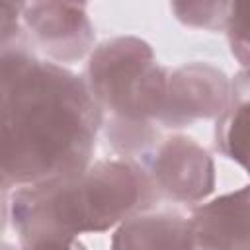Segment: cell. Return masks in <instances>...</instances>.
<instances>
[{"instance_id":"6da1fadb","label":"cell","mask_w":250,"mask_h":250,"mask_svg":"<svg viewBox=\"0 0 250 250\" xmlns=\"http://www.w3.org/2000/svg\"><path fill=\"white\" fill-rule=\"evenodd\" d=\"M100 119L76 74L23 47L0 51V191L84 170Z\"/></svg>"},{"instance_id":"7a4b0ae2","label":"cell","mask_w":250,"mask_h":250,"mask_svg":"<svg viewBox=\"0 0 250 250\" xmlns=\"http://www.w3.org/2000/svg\"><path fill=\"white\" fill-rule=\"evenodd\" d=\"M154 197L143 166L102 160L66 178L20 188L12 197V221L21 240L102 232L146 209Z\"/></svg>"},{"instance_id":"3957f363","label":"cell","mask_w":250,"mask_h":250,"mask_svg":"<svg viewBox=\"0 0 250 250\" xmlns=\"http://www.w3.org/2000/svg\"><path fill=\"white\" fill-rule=\"evenodd\" d=\"M168 70L156 64L152 49L139 37H113L92 51L88 90L98 107L117 121L150 125L160 119Z\"/></svg>"},{"instance_id":"277c9868","label":"cell","mask_w":250,"mask_h":250,"mask_svg":"<svg viewBox=\"0 0 250 250\" xmlns=\"http://www.w3.org/2000/svg\"><path fill=\"white\" fill-rule=\"evenodd\" d=\"M154 191L174 201H201L215 188L209 152L186 135H172L152 148L143 166Z\"/></svg>"},{"instance_id":"5b68a950","label":"cell","mask_w":250,"mask_h":250,"mask_svg":"<svg viewBox=\"0 0 250 250\" xmlns=\"http://www.w3.org/2000/svg\"><path fill=\"white\" fill-rule=\"evenodd\" d=\"M232 90L223 70L191 62L168 72L160 123L182 127L193 119L221 115L230 104Z\"/></svg>"},{"instance_id":"8992f818","label":"cell","mask_w":250,"mask_h":250,"mask_svg":"<svg viewBox=\"0 0 250 250\" xmlns=\"http://www.w3.org/2000/svg\"><path fill=\"white\" fill-rule=\"evenodd\" d=\"M21 20L29 37L55 61H74L94 43V29L84 4L31 2L21 4Z\"/></svg>"},{"instance_id":"52a82bcc","label":"cell","mask_w":250,"mask_h":250,"mask_svg":"<svg viewBox=\"0 0 250 250\" xmlns=\"http://www.w3.org/2000/svg\"><path fill=\"white\" fill-rule=\"evenodd\" d=\"M188 223L193 250H248V188L199 205Z\"/></svg>"},{"instance_id":"ba28073f","label":"cell","mask_w":250,"mask_h":250,"mask_svg":"<svg viewBox=\"0 0 250 250\" xmlns=\"http://www.w3.org/2000/svg\"><path fill=\"white\" fill-rule=\"evenodd\" d=\"M111 250H193L189 223L176 213H137L119 225Z\"/></svg>"},{"instance_id":"9c48e42d","label":"cell","mask_w":250,"mask_h":250,"mask_svg":"<svg viewBox=\"0 0 250 250\" xmlns=\"http://www.w3.org/2000/svg\"><path fill=\"white\" fill-rule=\"evenodd\" d=\"M248 100L230 98L227 109L219 115L217 121V146L223 150L225 156L236 160L240 166H246L248 156Z\"/></svg>"},{"instance_id":"30bf717a","label":"cell","mask_w":250,"mask_h":250,"mask_svg":"<svg viewBox=\"0 0 250 250\" xmlns=\"http://www.w3.org/2000/svg\"><path fill=\"white\" fill-rule=\"evenodd\" d=\"M229 8H230V4H225V2L172 4V10L176 12L180 21H184L188 25H195V27H207V29L225 25Z\"/></svg>"},{"instance_id":"8fae6325","label":"cell","mask_w":250,"mask_h":250,"mask_svg":"<svg viewBox=\"0 0 250 250\" xmlns=\"http://www.w3.org/2000/svg\"><path fill=\"white\" fill-rule=\"evenodd\" d=\"M248 8L246 4H230L229 16L225 21L232 55L240 61L242 68L248 66Z\"/></svg>"},{"instance_id":"7c38bea8","label":"cell","mask_w":250,"mask_h":250,"mask_svg":"<svg viewBox=\"0 0 250 250\" xmlns=\"http://www.w3.org/2000/svg\"><path fill=\"white\" fill-rule=\"evenodd\" d=\"M21 4L0 2V51L8 49L20 37Z\"/></svg>"},{"instance_id":"4fadbf2b","label":"cell","mask_w":250,"mask_h":250,"mask_svg":"<svg viewBox=\"0 0 250 250\" xmlns=\"http://www.w3.org/2000/svg\"><path fill=\"white\" fill-rule=\"evenodd\" d=\"M21 250H86V246L76 236L45 234V236L25 238Z\"/></svg>"},{"instance_id":"5bb4252c","label":"cell","mask_w":250,"mask_h":250,"mask_svg":"<svg viewBox=\"0 0 250 250\" xmlns=\"http://www.w3.org/2000/svg\"><path fill=\"white\" fill-rule=\"evenodd\" d=\"M0 250H16V248H14L10 242H6V240L0 238Z\"/></svg>"}]
</instances>
